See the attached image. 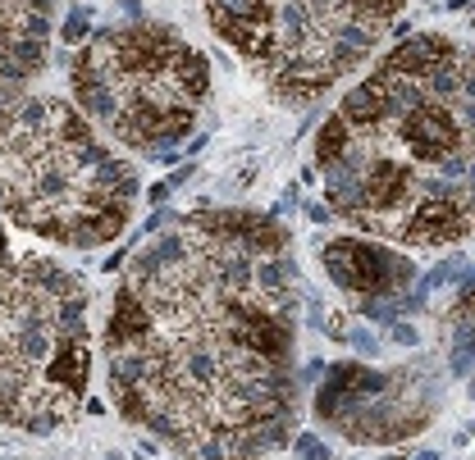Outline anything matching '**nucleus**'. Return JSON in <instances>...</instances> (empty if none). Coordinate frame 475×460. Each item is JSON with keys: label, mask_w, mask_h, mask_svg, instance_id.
Instances as JSON below:
<instances>
[{"label": "nucleus", "mask_w": 475, "mask_h": 460, "mask_svg": "<svg viewBox=\"0 0 475 460\" xmlns=\"http://www.w3.org/2000/svg\"><path fill=\"white\" fill-rule=\"evenodd\" d=\"M320 265L338 283L348 297L370 301V297H402L416 288V265L412 256L393 251L388 242H365V237H333L320 246Z\"/></svg>", "instance_id": "obj_1"}, {"label": "nucleus", "mask_w": 475, "mask_h": 460, "mask_svg": "<svg viewBox=\"0 0 475 460\" xmlns=\"http://www.w3.org/2000/svg\"><path fill=\"white\" fill-rule=\"evenodd\" d=\"M293 447H297V460H329V447L320 442V437H311V433H301Z\"/></svg>", "instance_id": "obj_7"}, {"label": "nucleus", "mask_w": 475, "mask_h": 460, "mask_svg": "<svg viewBox=\"0 0 475 460\" xmlns=\"http://www.w3.org/2000/svg\"><path fill=\"white\" fill-rule=\"evenodd\" d=\"M343 342H352V351H356V356H365V360H370L375 351H380V337H375V333H370V328H365V324H348V333H343Z\"/></svg>", "instance_id": "obj_6"}, {"label": "nucleus", "mask_w": 475, "mask_h": 460, "mask_svg": "<svg viewBox=\"0 0 475 460\" xmlns=\"http://www.w3.org/2000/svg\"><path fill=\"white\" fill-rule=\"evenodd\" d=\"M60 37H64V46H82V41L92 37V9L87 5H73L69 18H64V28H60Z\"/></svg>", "instance_id": "obj_5"}, {"label": "nucleus", "mask_w": 475, "mask_h": 460, "mask_svg": "<svg viewBox=\"0 0 475 460\" xmlns=\"http://www.w3.org/2000/svg\"><path fill=\"white\" fill-rule=\"evenodd\" d=\"M306 214H311V219H316V224H325V219H329L333 210H329V205H306Z\"/></svg>", "instance_id": "obj_10"}, {"label": "nucleus", "mask_w": 475, "mask_h": 460, "mask_svg": "<svg viewBox=\"0 0 475 460\" xmlns=\"http://www.w3.org/2000/svg\"><path fill=\"white\" fill-rule=\"evenodd\" d=\"M457 46H452L448 37H439V32H416V37H402L393 50L384 55L380 69L388 73H407V78H429V73L439 69V64L457 60Z\"/></svg>", "instance_id": "obj_2"}, {"label": "nucleus", "mask_w": 475, "mask_h": 460, "mask_svg": "<svg viewBox=\"0 0 475 460\" xmlns=\"http://www.w3.org/2000/svg\"><path fill=\"white\" fill-rule=\"evenodd\" d=\"M110 460H119V456H110Z\"/></svg>", "instance_id": "obj_13"}, {"label": "nucleus", "mask_w": 475, "mask_h": 460, "mask_svg": "<svg viewBox=\"0 0 475 460\" xmlns=\"http://www.w3.org/2000/svg\"><path fill=\"white\" fill-rule=\"evenodd\" d=\"M461 9H475V0H448V14H461Z\"/></svg>", "instance_id": "obj_11"}, {"label": "nucleus", "mask_w": 475, "mask_h": 460, "mask_svg": "<svg viewBox=\"0 0 475 460\" xmlns=\"http://www.w3.org/2000/svg\"><path fill=\"white\" fill-rule=\"evenodd\" d=\"M388 333H393V342H397V346H416V342H420V333H416V328L407 324V319L388 324Z\"/></svg>", "instance_id": "obj_8"}, {"label": "nucleus", "mask_w": 475, "mask_h": 460, "mask_svg": "<svg viewBox=\"0 0 475 460\" xmlns=\"http://www.w3.org/2000/svg\"><path fill=\"white\" fill-rule=\"evenodd\" d=\"M348 141H352L348 119H343V114H329L325 124H320V133H316V146H311V155H316V173L329 169V164L348 150Z\"/></svg>", "instance_id": "obj_4"}, {"label": "nucleus", "mask_w": 475, "mask_h": 460, "mask_svg": "<svg viewBox=\"0 0 475 460\" xmlns=\"http://www.w3.org/2000/svg\"><path fill=\"white\" fill-rule=\"evenodd\" d=\"M338 114L348 119V128L380 124V119H384V92H380V82L365 78V82L348 87V92H343V101H338Z\"/></svg>", "instance_id": "obj_3"}, {"label": "nucleus", "mask_w": 475, "mask_h": 460, "mask_svg": "<svg viewBox=\"0 0 475 460\" xmlns=\"http://www.w3.org/2000/svg\"><path fill=\"white\" fill-rule=\"evenodd\" d=\"M174 187H178V182L174 178H165V182H156V187H151L146 196H151V205H165L169 201V196H174Z\"/></svg>", "instance_id": "obj_9"}, {"label": "nucleus", "mask_w": 475, "mask_h": 460, "mask_svg": "<svg viewBox=\"0 0 475 460\" xmlns=\"http://www.w3.org/2000/svg\"><path fill=\"white\" fill-rule=\"evenodd\" d=\"M412 460H439V456H434V451H420V456H412Z\"/></svg>", "instance_id": "obj_12"}]
</instances>
